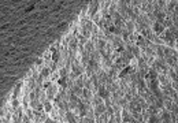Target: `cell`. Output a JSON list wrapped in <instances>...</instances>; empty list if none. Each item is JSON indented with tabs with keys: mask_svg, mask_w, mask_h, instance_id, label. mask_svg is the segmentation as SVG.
Wrapping results in <instances>:
<instances>
[{
	"mask_svg": "<svg viewBox=\"0 0 178 123\" xmlns=\"http://www.w3.org/2000/svg\"><path fill=\"white\" fill-rule=\"evenodd\" d=\"M151 30H152V33H155V34L159 36V34H163V31L166 30V29L163 27L162 23L155 22V23H152V29H151Z\"/></svg>",
	"mask_w": 178,
	"mask_h": 123,
	"instance_id": "obj_1",
	"label": "cell"
},
{
	"mask_svg": "<svg viewBox=\"0 0 178 123\" xmlns=\"http://www.w3.org/2000/svg\"><path fill=\"white\" fill-rule=\"evenodd\" d=\"M51 73H52V70H51L49 66H43L41 70H40V75L44 78V79H48L49 75H51Z\"/></svg>",
	"mask_w": 178,
	"mask_h": 123,
	"instance_id": "obj_2",
	"label": "cell"
},
{
	"mask_svg": "<svg viewBox=\"0 0 178 123\" xmlns=\"http://www.w3.org/2000/svg\"><path fill=\"white\" fill-rule=\"evenodd\" d=\"M43 104H44V111H45L47 114H49V112L52 111V108H54V104H52L49 100H45Z\"/></svg>",
	"mask_w": 178,
	"mask_h": 123,
	"instance_id": "obj_3",
	"label": "cell"
},
{
	"mask_svg": "<svg viewBox=\"0 0 178 123\" xmlns=\"http://www.w3.org/2000/svg\"><path fill=\"white\" fill-rule=\"evenodd\" d=\"M59 78H60V75H59V73H58V71H56V73H55V71H52V73H51V75H49V78H48V79H49V81H51V82L54 84L55 81H58Z\"/></svg>",
	"mask_w": 178,
	"mask_h": 123,
	"instance_id": "obj_4",
	"label": "cell"
},
{
	"mask_svg": "<svg viewBox=\"0 0 178 123\" xmlns=\"http://www.w3.org/2000/svg\"><path fill=\"white\" fill-rule=\"evenodd\" d=\"M43 62H44V59H37V60H36V64H37V66H41Z\"/></svg>",
	"mask_w": 178,
	"mask_h": 123,
	"instance_id": "obj_5",
	"label": "cell"
}]
</instances>
